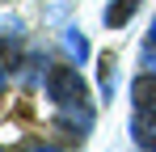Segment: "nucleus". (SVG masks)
Wrapping results in <instances>:
<instances>
[{
    "label": "nucleus",
    "instance_id": "obj_1",
    "mask_svg": "<svg viewBox=\"0 0 156 152\" xmlns=\"http://www.w3.org/2000/svg\"><path fill=\"white\" fill-rule=\"evenodd\" d=\"M47 97L55 101V110L59 106H76V101H89L84 97V80H80L76 68H68V63H59L47 72Z\"/></svg>",
    "mask_w": 156,
    "mask_h": 152
},
{
    "label": "nucleus",
    "instance_id": "obj_2",
    "mask_svg": "<svg viewBox=\"0 0 156 152\" xmlns=\"http://www.w3.org/2000/svg\"><path fill=\"white\" fill-rule=\"evenodd\" d=\"M55 123L63 127L68 135H80V139H84V135L93 131V106H89V101H76V106H59V110H55Z\"/></svg>",
    "mask_w": 156,
    "mask_h": 152
},
{
    "label": "nucleus",
    "instance_id": "obj_3",
    "mask_svg": "<svg viewBox=\"0 0 156 152\" xmlns=\"http://www.w3.org/2000/svg\"><path fill=\"white\" fill-rule=\"evenodd\" d=\"M131 97H135V110H148V114H156V72L135 76V85H131Z\"/></svg>",
    "mask_w": 156,
    "mask_h": 152
},
{
    "label": "nucleus",
    "instance_id": "obj_4",
    "mask_svg": "<svg viewBox=\"0 0 156 152\" xmlns=\"http://www.w3.org/2000/svg\"><path fill=\"white\" fill-rule=\"evenodd\" d=\"M131 131H135V144H139V148L156 152V114H148V110H135V123H131Z\"/></svg>",
    "mask_w": 156,
    "mask_h": 152
},
{
    "label": "nucleus",
    "instance_id": "obj_5",
    "mask_svg": "<svg viewBox=\"0 0 156 152\" xmlns=\"http://www.w3.org/2000/svg\"><path fill=\"white\" fill-rule=\"evenodd\" d=\"M135 9H139V0H114L110 9H105V25L114 30V25H127L135 17Z\"/></svg>",
    "mask_w": 156,
    "mask_h": 152
},
{
    "label": "nucleus",
    "instance_id": "obj_6",
    "mask_svg": "<svg viewBox=\"0 0 156 152\" xmlns=\"http://www.w3.org/2000/svg\"><path fill=\"white\" fill-rule=\"evenodd\" d=\"M63 47H68V55H72L76 63L89 59V38H84L80 30H63Z\"/></svg>",
    "mask_w": 156,
    "mask_h": 152
},
{
    "label": "nucleus",
    "instance_id": "obj_7",
    "mask_svg": "<svg viewBox=\"0 0 156 152\" xmlns=\"http://www.w3.org/2000/svg\"><path fill=\"white\" fill-rule=\"evenodd\" d=\"M114 55H101V97L105 101H114Z\"/></svg>",
    "mask_w": 156,
    "mask_h": 152
},
{
    "label": "nucleus",
    "instance_id": "obj_8",
    "mask_svg": "<svg viewBox=\"0 0 156 152\" xmlns=\"http://www.w3.org/2000/svg\"><path fill=\"white\" fill-rule=\"evenodd\" d=\"M144 68H148V72H156V42H148V47H144Z\"/></svg>",
    "mask_w": 156,
    "mask_h": 152
},
{
    "label": "nucleus",
    "instance_id": "obj_9",
    "mask_svg": "<svg viewBox=\"0 0 156 152\" xmlns=\"http://www.w3.org/2000/svg\"><path fill=\"white\" fill-rule=\"evenodd\" d=\"M4 89H9V72H4V63H0V97H4Z\"/></svg>",
    "mask_w": 156,
    "mask_h": 152
},
{
    "label": "nucleus",
    "instance_id": "obj_10",
    "mask_svg": "<svg viewBox=\"0 0 156 152\" xmlns=\"http://www.w3.org/2000/svg\"><path fill=\"white\" fill-rule=\"evenodd\" d=\"M30 152H59V148H51V144H34Z\"/></svg>",
    "mask_w": 156,
    "mask_h": 152
},
{
    "label": "nucleus",
    "instance_id": "obj_11",
    "mask_svg": "<svg viewBox=\"0 0 156 152\" xmlns=\"http://www.w3.org/2000/svg\"><path fill=\"white\" fill-rule=\"evenodd\" d=\"M148 42H156V21H152V38H148Z\"/></svg>",
    "mask_w": 156,
    "mask_h": 152
},
{
    "label": "nucleus",
    "instance_id": "obj_12",
    "mask_svg": "<svg viewBox=\"0 0 156 152\" xmlns=\"http://www.w3.org/2000/svg\"><path fill=\"white\" fill-rule=\"evenodd\" d=\"M0 152H9V148H4V144H0Z\"/></svg>",
    "mask_w": 156,
    "mask_h": 152
}]
</instances>
